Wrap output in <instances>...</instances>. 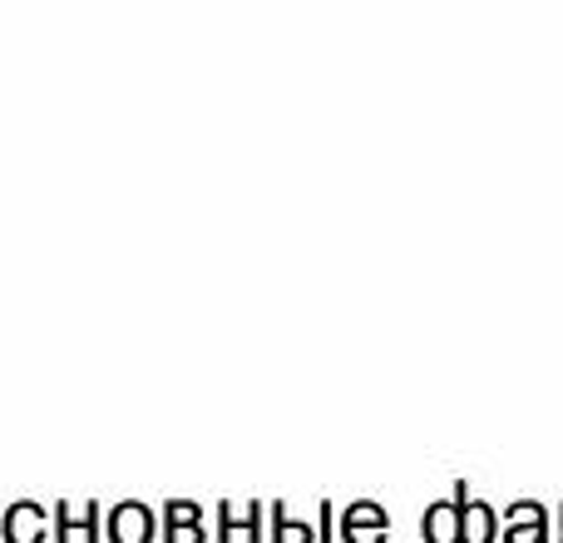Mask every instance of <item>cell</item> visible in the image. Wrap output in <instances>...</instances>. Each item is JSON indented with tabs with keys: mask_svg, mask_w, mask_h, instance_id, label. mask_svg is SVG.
<instances>
[{
	"mask_svg": "<svg viewBox=\"0 0 563 543\" xmlns=\"http://www.w3.org/2000/svg\"><path fill=\"white\" fill-rule=\"evenodd\" d=\"M495 539V514L485 505H465V543H489Z\"/></svg>",
	"mask_w": 563,
	"mask_h": 543,
	"instance_id": "9",
	"label": "cell"
},
{
	"mask_svg": "<svg viewBox=\"0 0 563 543\" xmlns=\"http://www.w3.org/2000/svg\"><path fill=\"white\" fill-rule=\"evenodd\" d=\"M426 543H465V485L450 505H430L426 509V524H420Z\"/></svg>",
	"mask_w": 563,
	"mask_h": 543,
	"instance_id": "2",
	"label": "cell"
},
{
	"mask_svg": "<svg viewBox=\"0 0 563 543\" xmlns=\"http://www.w3.org/2000/svg\"><path fill=\"white\" fill-rule=\"evenodd\" d=\"M273 543H317V529L301 524V519H287V509L273 505Z\"/></svg>",
	"mask_w": 563,
	"mask_h": 543,
	"instance_id": "8",
	"label": "cell"
},
{
	"mask_svg": "<svg viewBox=\"0 0 563 543\" xmlns=\"http://www.w3.org/2000/svg\"><path fill=\"white\" fill-rule=\"evenodd\" d=\"M341 539H346V543H386L390 539L386 509L371 505V499H356V505H346V514H341Z\"/></svg>",
	"mask_w": 563,
	"mask_h": 543,
	"instance_id": "1",
	"label": "cell"
},
{
	"mask_svg": "<svg viewBox=\"0 0 563 543\" xmlns=\"http://www.w3.org/2000/svg\"><path fill=\"white\" fill-rule=\"evenodd\" d=\"M0 534L5 543H45L49 539V524H45V509L40 505H10L5 514H0Z\"/></svg>",
	"mask_w": 563,
	"mask_h": 543,
	"instance_id": "3",
	"label": "cell"
},
{
	"mask_svg": "<svg viewBox=\"0 0 563 543\" xmlns=\"http://www.w3.org/2000/svg\"><path fill=\"white\" fill-rule=\"evenodd\" d=\"M69 534H79L85 543H99V509L85 505L69 514V505H55V543H69Z\"/></svg>",
	"mask_w": 563,
	"mask_h": 543,
	"instance_id": "6",
	"label": "cell"
},
{
	"mask_svg": "<svg viewBox=\"0 0 563 543\" xmlns=\"http://www.w3.org/2000/svg\"><path fill=\"white\" fill-rule=\"evenodd\" d=\"M263 509H233V505H218V543H233V529H247V543H263Z\"/></svg>",
	"mask_w": 563,
	"mask_h": 543,
	"instance_id": "7",
	"label": "cell"
},
{
	"mask_svg": "<svg viewBox=\"0 0 563 543\" xmlns=\"http://www.w3.org/2000/svg\"><path fill=\"white\" fill-rule=\"evenodd\" d=\"M158 529V519L148 514V505H119L109 509V543H148Z\"/></svg>",
	"mask_w": 563,
	"mask_h": 543,
	"instance_id": "4",
	"label": "cell"
},
{
	"mask_svg": "<svg viewBox=\"0 0 563 543\" xmlns=\"http://www.w3.org/2000/svg\"><path fill=\"white\" fill-rule=\"evenodd\" d=\"M317 514H321V529H317V543H331V539H336V529H331V519H336V509H331V505H321V509H317Z\"/></svg>",
	"mask_w": 563,
	"mask_h": 543,
	"instance_id": "10",
	"label": "cell"
},
{
	"mask_svg": "<svg viewBox=\"0 0 563 543\" xmlns=\"http://www.w3.org/2000/svg\"><path fill=\"white\" fill-rule=\"evenodd\" d=\"M203 509L198 505H184V499H174V505H164V543H203Z\"/></svg>",
	"mask_w": 563,
	"mask_h": 543,
	"instance_id": "5",
	"label": "cell"
}]
</instances>
